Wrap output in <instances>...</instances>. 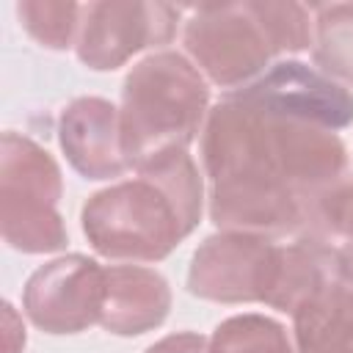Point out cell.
<instances>
[{
	"mask_svg": "<svg viewBox=\"0 0 353 353\" xmlns=\"http://www.w3.org/2000/svg\"><path fill=\"white\" fill-rule=\"evenodd\" d=\"M207 212L221 232L298 237L314 196L342 182L347 149L331 130L223 94L201 127Z\"/></svg>",
	"mask_w": 353,
	"mask_h": 353,
	"instance_id": "obj_1",
	"label": "cell"
},
{
	"mask_svg": "<svg viewBox=\"0 0 353 353\" xmlns=\"http://www.w3.org/2000/svg\"><path fill=\"white\" fill-rule=\"evenodd\" d=\"M204 179L188 149L168 152L94 193L80 210L91 248L116 262H160L201 221Z\"/></svg>",
	"mask_w": 353,
	"mask_h": 353,
	"instance_id": "obj_2",
	"label": "cell"
},
{
	"mask_svg": "<svg viewBox=\"0 0 353 353\" xmlns=\"http://www.w3.org/2000/svg\"><path fill=\"white\" fill-rule=\"evenodd\" d=\"M312 8L301 3L193 6L182 44L207 83L226 94L254 83L273 58L312 47Z\"/></svg>",
	"mask_w": 353,
	"mask_h": 353,
	"instance_id": "obj_3",
	"label": "cell"
},
{
	"mask_svg": "<svg viewBox=\"0 0 353 353\" xmlns=\"http://www.w3.org/2000/svg\"><path fill=\"white\" fill-rule=\"evenodd\" d=\"M210 113V83L176 50L138 61L121 85V149L130 168L188 149Z\"/></svg>",
	"mask_w": 353,
	"mask_h": 353,
	"instance_id": "obj_4",
	"label": "cell"
},
{
	"mask_svg": "<svg viewBox=\"0 0 353 353\" xmlns=\"http://www.w3.org/2000/svg\"><path fill=\"white\" fill-rule=\"evenodd\" d=\"M61 168L33 138L14 130L0 143V229L3 240L22 254H52L69 243L58 199Z\"/></svg>",
	"mask_w": 353,
	"mask_h": 353,
	"instance_id": "obj_5",
	"label": "cell"
},
{
	"mask_svg": "<svg viewBox=\"0 0 353 353\" xmlns=\"http://www.w3.org/2000/svg\"><path fill=\"white\" fill-rule=\"evenodd\" d=\"M279 245L262 234H210L190 259L188 290L215 303H265L276 279Z\"/></svg>",
	"mask_w": 353,
	"mask_h": 353,
	"instance_id": "obj_6",
	"label": "cell"
},
{
	"mask_svg": "<svg viewBox=\"0 0 353 353\" xmlns=\"http://www.w3.org/2000/svg\"><path fill=\"white\" fill-rule=\"evenodd\" d=\"M182 8L168 3H85L74 41L77 61L94 72H113L143 50L165 47Z\"/></svg>",
	"mask_w": 353,
	"mask_h": 353,
	"instance_id": "obj_7",
	"label": "cell"
},
{
	"mask_svg": "<svg viewBox=\"0 0 353 353\" xmlns=\"http://www.w3.org/2000/svg\"><path fill=\"white\" fill-rule=\"evenodd\" d=\"M105 290V265L66 254L30 273L22 290V312L47 334H77L99 323Z\"/></svg>",
	"mask_w": 353,
	"mask_h": 353,
	"instance_id": "obj_8",
	"label": "cell"
},
{
	"mask_svg": "<svg viewBox=\"0 0 353 353\" xmlns=\"http://www.w3.org/2000/svg\"><path fill=\"white\" fill-rule=\"evenodd\" d=\"M229 94L265 113L306 121L331 132L353 124V94L320 69L295 58L276 61L254 83Z\"/></svg>",
	"mask_w": 353,
	"mask_h": 353,
	"instance_id": "obj_9",
	"label": "cell"
},
{
	"mask_svg": "<svg viewBox=\"0 0 353 353\" xmlns=\"http://www.w3.org/2000/svg\"><path fill=\"white\" fill-rule=\"evenodd\" d=\"M58 143L83 179H116L130 171L119 108L102 97H77L61 110Z\"/></svg>",
	"mask_w": 353,
	"mask_h": 353,
	"instance_id": "obj_10",
	"label": "cell"
},
{
	"mask_svg": "<svg viewBox=\"0 0 353 353\" xmlns=\"http://www.w3.org/2000/svg\"><path fill=\"white\" fill-rule=\"evenodd\" d=\"M105 309L99 325L116 336H138L165 323L171 309L168 281L143 265H105Z\"/></svg>",
	"mask_w": 353,
	"mask_h": 353,
	"instance_id": "obj_11",
	"label": "cell"
},
{
	"mask_svg": "<svg viewBox=\"0 0 353 353\" xmlns=\"http://www.w3.org/2000/svg\"><path fill=\"white\" fill-rule=\"evenodd\" d=\"M298 353H353V287L334 279L292 314Z\"/></svg>",
	"mask_w": 353,
	"mask_h": 353,
	"instance_id": "obj_12",
	"label": "cell"
},
{
	"mask_svg": "<svg viewBox=\"0 0 353 353\" xmlns=\"http://www.w3.org/2000/svg\"><path fill=\"white\" fill-rule=\"evenodd\" d=\"M312 58L334 83L353 88V3L312 6Z\"/></svg>",
	"mask_w": 353,
	"mask_h": 353,
	"instance_id": "obj_13",
	"label": "cell"
},
{
	"mask_svg": "<svg viewBox=\"0 0 353 353\" xmlns=\"http://www.w3.org/2000/svg\"><path fill=\"white\" fill-rule=\"evenodd\" d=\"M210 353H295L287 328L256 312L223 320L210 336Z\"/></svg>",
	"mask_w": 353,
	"mask_h": 353,
	"instance_id": "obj_14",
	"label": "cell"
},
{
	"mask_svg": "<svg viewBox=\"0 0 353 353\" xmlns=\"http://www.w3.org/2000/svg\"><path fill=\"white\" fill-rule=\"evenodd\" d=\"M298 237H309L328 248L353 245V182L342 179L314 196Z\"/></svg>",
	"mask_w": 353,
	"mask_h": 353,
	"instance_id": "obj_15",
	"label": "cell"
},
{
	"mask_svg": "<svg viewBox=\"0 0 353 353\" xmlns=\"http://www.w3.org/2000/svg\"><path fill=\"white\" fill-rule=\"evenodd\" d=\"M83 6L63 0H22L17 3V17L28 36L44 50L63 52L74 47L80 30Z\"/></svg>",
	"mask_w": 353,
	"mask_h": 353,
	"instance_id": "obj_16",
	"label": "cell"
},
{
	"mask_svg": "<svg viewBox=\"0 0 353 353\" xmlns=\"http://www.w3.org/2000/svg\"><path fill=\"white\" fill-rule=\"evenodd\" d=\"M146 353H210V339L196 331H179L149 345Z\"/></svg>",
	"mask_w": 353,
	"mask_h": 353,
	"instance_id": "obj_17",
	"label": "cell"
},
{
	"mask_svg": "<svg viewBox=\"0 0 353 353\" xmlns=\"http://www.w3.org/2000/svg\"><path fill=\"white\" fill-rule=\"evenodd\" d=\"M3 331H6V353H22L25 347V325L11 303H3Z\"/></svg>",
	"mask_w": 353,
	"mask_h": 353,
	"instance_id": "obj_18",
	"label": "cell"
},
{
	"mask_svg": "<svg viewBox=\"0 0 353 353\" xmlns=\"http://www.w3.org/2000/svg\"><path fill=\"white\" fill-rule=\"evenodd\" d=\"M331 254H334V276L353 287V245L331 248Z\"/></svg>",
	"mask_w": 353,
	"mask_h": 353,
	"instance_id": "obj_19",
	"label": "cell"
}]
</instances>
